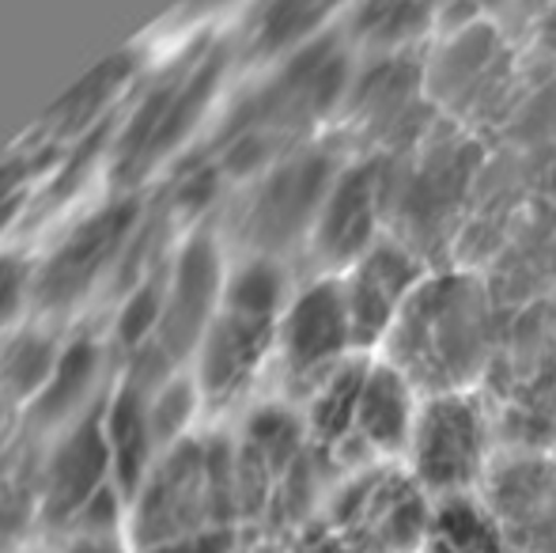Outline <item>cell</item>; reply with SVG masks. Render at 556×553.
Listing matches in <instances>:
<instances>
[{"instance_id":"12","label":"cell","mask_w":556,"mask_h":553,"mask_svg":"<svg viewBox=\"0 0 556 553\" xmlns=\"http://www.w3.org/2000/svg\"><path fill=\"white\" fill-rule=\"evenodd\" d=\"M137 224H140L137 201H111L99 213H91L84 224H76L65 243L50 254V262L38 269L35 288H30L38 307L61 311L80 303L129 254Z\"/></svg>"},{"instance_id":"22","label":"cell","mask_w":556,"mask_h":553,"mask_svg":"<svg viewBox=\"0 0 556 553\" xmlns=\"http://www.w3.org/2000/svg\"><path fill=\"white\" fill-rule=\"evenodd\" d=\"M205 406L201 391L193 379H167L155 394H148V414H152V432L160 443V455L167 448H175L178 440H186L193 414Z\"/></svg>"},{"instance_id":"9","label":"cell","mask_w":556,"mask_h":553,"mask_svg":"<svg viewBox=\"0 0 556 553\" xmlns=\"http://www.w3.org/2000/svg\"><path fill=\"white\" fill-rule=\"evenodd\" d=\"M111 493H122L114 478V455L106 440L103 406L88 410L80 420L61 428L58 443L42 458L38 474V524L46 531L73 535L88 519V512ZM125 497V493H122Z\"/></svg>"},{"instance_id":"18","label":"cell","mask_w":556,"mask_h":553,"mask_svg":"<svg viewBox=\"0 0 556 553\" xmlns=\"http://www.w3.org/2000/svg\"><path fill=\"white\" fill-rule=\"evenodd\" d=\"M99 368H103V349L96 338H76L73 345L61 349V361L53 368L46 391L30 402V417L38 428H68L80 420L84 402L91 399L99 384Z\"/></svg>"},{"instance_id":"1","label":"cell","mask_w":556,"mask_h":553,"mask_svg":"<svg viewBox=\"0 0 556 553\" xmlns=\"http://www.w3.org/2000/svg\"><path fill=\"white\" fill-rule=\"evenodd\" d=\"M208 531H242L235 443L186 436L163 451L132 489L129 550H152Z\"/></svg>"},{"instance_id":"24","label":"cell","mask_w":556,"mask_h":553,"mask_svg":"<svg viewBox=\"0 0 556 553\" xmlns=\"http://www.w3.org/2000/svg\"><path fill=\"white\" fill-rule=\"evenodd\" d=\"M242 531H208V535H193V539H178V542H163L152 550H132V553H239Z\"/></svg>"},{"instance_id":"3","label":"cell","mask_w":556,"mask_h":553,"mask_svg":"<svg viewBox=\"0 0 556 553\" xmlns=\"http://www.w3.org/2000/svg\"><path fill=\"white\" fill-rule=\"evenodd\" d=\"M288 300V277L277 259L254 254L224 280V300L198 345V391L213 410L235 406L262 368L277 361V330Z\"/></svg>"},{"instance_id":"26","label":"cell","mask_w":556,"mask_h":553,"mask_svg":"<svg viewBox=\"0 0 556 553\" xmlns=\"http://www.w3.org/2000/svg\"><path fill=\"white\" fill-rule=\"evenodd\" d=\"M285 553H352V550L344 546L341 539H337V535L323 524V519H315V524L300 527V531H295L292 539L285 542Z\"/></svg>"},{"instance_id":"16","label":"cell","mask_w":556,"mask_h":553,"mask_svg":"<svg viewBox=\"0 0 556 553\" xmlns=\"http://www.w3.org/2000/svg\"><path fill=\"white\" fill-rule=\"evenodd\" d=\"M420 553H511L504 516L481 493L440 497Z\"/></svg>"},{"instance_id":"20","label":"cell","mask_w":556,"mask_h":553,"mask_svg":"<svg viewBox=\"0 0 556 553\" xmlns=\"http://www.w3.org/2000/svg\"><path fill=\"white\" fill-rule=\"evenodd\" d=\"M61 345L42 330H20L0 345V394L8 402H35L46 391Z\"/></svg>"},{"instance_id":"7","label":"cell","mask_w":556,"mask_h":553,"mask_svg":"<svg viewBox=\"0 0 556 553\" xmlns=\"http://www.w3.org/2000/svg\"><path fill=\"white\" fill-rule=\"evenodd\" d=\"M224 50H201L198 58L182 61L170 68L160 84L144 96L129 122H125L122 137H117L114 171L132 183V178L148 175L160 160H167L193 126L205 114L208 99H213L216 84L224 76Z\"/></svg>"},{"instance_id":"6","label":"cell","mask_w":556,"mask_h":553,"mask_svg":"<svg viewBox=\"0 0 556 553\" xmlns=\"http://www.w3.org/2000/svg\"><path fill=\"white\" fill-rule=\"evenodd\" d=\"M402 463L435 501L477 493L492 466V417L481 394L473 387L425 394Z\"/></svg>"},{"instance_id":"19","label":"cell","mask_w":556,"mask_h":553,"mask_svg":"<svg viewBox=\"0 0 556 553\" xmlns=\"http://www.w3.org/2000/svg\"><path fill=\"white\" fill-rule=\"evenodd\" d=\"M435 23V4L425 0H364L352 35L371 58H402Z\"/></svg>"},{"instance_id":"13","label":"cell","mask_w":556,"mask_h":553,"mask_svg":"<svg viewBox=\"0 0 556 553\" xmlns=\"http://www.w3.org/2000/svg\"><path fill=\"white\" fill-rule=\"evenodd\" d=\"M341 277L344 300H349L352 330H356L359 353L382 349L394 326L402 323L413 296L425 288L432 269L417 251L402 239H379L364 259L352 262Z\"/></svg>"},{"instance_id":"28","label":"cell","mask_w":556,"mask_h":553,"mask_svg":"<svg viewBox=\"0 0 556 553\" xmlns=\"http://www.w3.org/2000/svg\"><path fill=\"white\" fill-rule=\"evenodd\" d=\"M515 0H473V8L481 15H492V12H504V8H511Z\"/></svg>"},{"instance_id":"23","label":"cell","mask_w":556,"mask_h":553,"mask_svg":"<svg viewBox=\"0 0 556 553\" xmlns=\"http://www.w3.org/2000/svg\"><path fill=\"white\" fill-rule=\"evenodd\" d=\"M27 300V266L15 259H0V334L12 326Z\"/></svg>"},{"instance_id":"15","label":"cell","mask_w":556,"mask_h":553,"mask_svg":"<svg viewBox=\"0 0 556 553\" xmlns=\"http://www.w3.org/2000/svg\"><path fill=\"white\" fill-rule=\"evenodd\" d=\"M511 53L504 50L500 35L484 20L469 23V27L454 30L428 61L425 68V88L440 103L454 111H492V99L507 88L511 80Z\"/></svg>"},{"instance_id":"2","label":"cell","mask_w":556,"mask_h":553,"mask_svg":"<svg viewBox=\"0 0 556 553\" xmlns=\"http://www.w3.org/2000/svg\"><path fill=\"white\" fill-rule=\"evenodd\" d=\"M492 353V307L473 277L432 274L402 323L382 345V356L405 372L420 394L466 391Z\"/></svg>"},{"instance_id":"17","label":"cell","mask_w":556,"mask_h":553,"mask_svg":"<svg viewBox=\"0 0 556 553\" xmlns=\"http://www.w3.org/2000/svg\"><path fill=\"white\" fill-rule=\"evenodd\" d=\"M106 440L114 455V478L125 497L144 481L152 463L160 458V443L152 432V414H148V394L132 384H122L117 394L103 406Z\"/></svg>"},{"instance_id":"5","label":"cell","mask_w":556,"mask_h":553,"mask_svg":"<svg viewBox=\"0 0 556 553\" xmlns=\"http://www.w3.org/2000/svg\"><path fill=\"white\" fill-rule=\"evenodd\" d=\"M432 508L405 463H367L344 470L318 519L352 553H420Z\"/></svg>"},{"instance_id":"10","label":"cell","mask_w":556,"mask_h":553,"mask_svg":"<svg viewBox=\"0 0 556 553\" xmlns=\"http://www.w3.org/2000/svg\"><path fill=\"white\" fill-rule=\"evenodd\" d=\"M337 171L341 163L323 148H303L273 163L242 213V239L254 247V254L277 259L300 239H311Z\"/></svg>"},{"instance_id":"25","label":"cell","mask_w":556,"mask_h":553,"mask_svg":"<svg viewBox=\"0 0 556 553\" xmlns=\"http://www.w3.org/2000/svg\"><path fill=\"white\" fill-rule=\"evenodd\" d=\"M53 553H132L117 531H76L61 535Z\"/></svg>"},{"instance_id":"11","label":"cell","mask_w":556,"mask_h":553,"mask_svg":"<svg viewBox=\"0 0 556 553\" xmlns=\"http://www.w3.org/2000/svg\"><path fill=\"white\" fill-rule=\"evenodd\" d=\"M390 190H394V183H390V167L382 155L341 163L330 193L318 209L315 231L307 239L323 274H344L352 262L364 259L379 243Z\"/></svg>"},{"instance_id":"21","label":"cell","mask_w":556,"mask_h":553,"mask_svg":"<svg viewBox=\"0 0 556 553\" xmlns=\"http://www.w3.org/2000/svg\"><path fill=\"white\" fill-rule=\"evenodd\" d=\"M132 68H137V61H132L129 53H117V58L106 61L103 68H96L84 84H76L73 96H65L58 103V111L46 114V126L58 129V134L84 129L91 118H99V114L106 111V103H111V99L117 96V88L129 80Z\"/></svg>"},{"instance_id":"4","label":"cell","mask_w":556,"mask_h":553,"mask_svg":"<svg viewBox=\"0 0 556 553\" xmlns=\"http://www.w3.org/2000/svg\"><path fill=\"white\" fill-rule=\"evenodd\" d=\"M344 96V68L337 61V50L300 53L277 80L265 84L257 96L242 103L239 114H231L227 140L220 148L224 171H257L265 160L285 152V144L315 122L333 99Z\"/></svg>"},{"instance_id":"8","label":"cell","mask_w":556,"mask_h":553,"mask_svg":"<svg viewBox=\"0 0 556 553\" xmlns=\"http://www.w3.org/2000/svg\"><path fill=\"white\" fill-rule=\"evenodd\" d=\"M364 356L352 330L349 300L337 274H323L292 292L277 330V368L288 391L307 399L344 361Z\"/></svg>"},{"instance_id":"14","label":"cell","mask_w":556,"mask_h":553,"mask_svg":"<svg viewBox=\"0 0 556 553\" xmlns=\"http://www.w3.org/2000/svg\"><path fill=\"white\" fill-rule=\"evenodd\" d=\"M420 402H425L420 387L397 364H390L387 356L367 361L356 402V425H352L349 470L367 463H402Z\"/></svg>"},{"instance_id":"29","label":"cell","mask_w":556,"mask_h":553,"mask_svg":"<svg viewBox=\"0 0 556 553\" xmlns=\"http://www.w3.org/2000/svg\"><path fill=\"white\" fill-rule=\"evenodd\" d=\"M425 4H435V0H425Z\"/></svg>"},{"instance_id":"27","label":"cell","mask_w":556,"mask_h":553,"mask_svg":"<svg viewBox=\"0 0 556 553\" xmlns=\"http://www.w3.org/2000/svg\"><path fill=\"white\" fill-rule=\"evenodd\" d=\"M534 50L556 68V0H545L534 20Z\"/></svg>"}]
</instances>
